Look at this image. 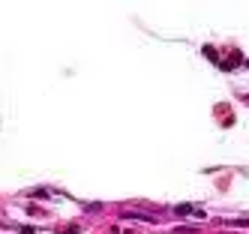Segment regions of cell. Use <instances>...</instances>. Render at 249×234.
Masks as SVG:
<instances>
[{
    "instance_id": "6da1fadb",
    "label": "cell",
    "mask_w": 249,
    "mask_h": 234,
    "mask_svg": "<svg viewBox=\"0 0 249 234\" xmlns=\"http://www.w3.org/2000/svg\"><path fill=\"white\" fill-rule=\"evenodd\" d=\"M174 213H177V216H189V213H201V210H195L192 204H180V207H177Z\"/></svg>"
}]
</instances>
